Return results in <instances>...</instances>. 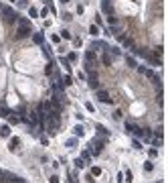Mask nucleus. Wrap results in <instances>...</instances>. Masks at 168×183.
<instances>
[{"label":"nucleus","mask_w":168,"mask_h":183,"mask_svg":"<svg viewBox=\"0 0 168 183\" xmlns=\"http://www.w3.org/2000/svg\"><path fill=\"white\" fill-rule=\"evenodd\" d=\"M105 142H107V138H99V137H95L93 140H89V149H87V151H89L91 155H95V157H97V155H99V153L103 151Z\"/></svg>","instance_id":"1"},{"label":"nucleus","mask_w":168,"mask_h":183,"mask_svg":"<svg viewBox=\"0 0 168 183\" xmlns=\"http://www.w3.org/2000/svg\"><path fill=\"white\" fill-rule=\"evenodd\" d=\"M22 177H18V175H14V173H10V171H2L0 173V183H16L20 181Z\"/></svg>","instance_id":"2"},{"label":"nucleus","mask_w":168,"mask_h":183,"mask_svg":"<svg viewBox=\"0 0 168 183\" xmlns=\"http://www.w3.org/2000/svg\"><path fill=\"white\" fill-rule=\"evenodd\" d=\"M33 33L31 25H18V31H16V39H26L29 35Z\"/></svg>","instance_id":"3"},{"label":"nucleus","mask_w":168,"mask_h":183,"mask_svg":"<svg viewBox=\"0 0 168 183\" xmlns=\"http://www.w3.org/2000/svg\"><path fill=\"white\" fill-rule=\"evenodd\" d=\"M87 82H89V88L91 90H99V75L93 69H89V80Z\"/></svg>","instance_id":"4"},{"label":"nucleus","mask_w":168,"mask_h":183,"mask_svg":"<svg viewBox=\"0 0 168 183\" xmlns=\"http://www.w3.org/2000/svg\"><path fill=\"white\" fill-rule=\"evenodd\" d=\"M20 144H22V140H20V138H18V137H12V138H10V142H8V151H10V153H16V151L20 149Z\"/></svg>","instance_id":"5"},{"label":"nucleus","mask_w":168,"mask_h":183,"mask_svg":"<svg viewBox=\"0 0 168 183\" xmlns=\"http://www.w3.org/2000/svg\"><path fill=\"white\" fill-rule=\"evenodd\" d=\"M95 98H97L99 102H103V104H112V102H114V100L109 98V94H107L105 90H97V94H95Z\"/></svg>","instance_id":"6"},{"label":"nucleus","mask_w":168,"mask_h":183,"mask_svg":"<svg viewBox=\"0 0 168 183\" xmlns=\"http://www.w3.org/2000/svg\"><path fill=\"white\" fill-rule=\"evenodd\" d=\"M95 130H97V134H101L103 138H107L109 137V130L103 126V124H95Z\"/></svg>","instance_id":"7"},{"label":"nucleus","mask_w":168,"mask_h":183,"mask_svg":"<svg viewBox=\"0 0 168 183\" xmlns=\"http://www.w3.org/2000/svg\"><path fill=\"white\" fill-rule=\"evenodd\" d=\"M73 134H75L77 138H79V137H83V134H85L83 124H75V126H73Z\"/></svg>","instance_id":"8"},{"label":"nucleus","mask_w":168,"mask_h":183,"mask_svg":"<svg viewBox=\"0 0 168 183\" xmlns=\"http://www.w3.org/2000/svg\"><path fill=\"white\" fill-rule=\"evenodd\" d=\"M97 49H107V43H103V41H93V43H91V51H97Z\"/></svg>","instance_id":"9"},{"label":"nucleus","mask_w":168,"mask_h":183,"mask_svg":"<svg viewBox=\"0 0 168 183\" xmlns=\"http://www.w3.org/2000/svg\"><path fill=\"white\" fill-rule=\"evenodd\" d=\"M0 137H2V138H8V137H10V124L0 126Z\"/></svg>","instance_id":"10"},{"label":"nucleus","mask_w":168,"mask_h":183,"mask_svg":"<svg viewBox=\"0 0 168 183\" xmlns=\"http://www.w3.org/2000/svg\"><path fill=\"white\" fill-rule=\"evenodd\" d=\"M91 157H93V155H91V153H89V151H83V153H81V157H79V159H81V161H83L85 165H87V163H89V161H91Z\"/></svg>","instance_id":"11"},{"label":"nucleus","mask_w":168,"mask_h":183,"mask_svg":"<svg viewBox=\"0 0 168 183\" xmlns=\"http://www.w3.org/2000/svg\"><path fill=\"white\" fill-rule=\"evenodd\" d=\"M33 41H35L37 45H43V43H45V35H43V33H37V35L33 37Z\"/></svg>","instance_id":"12"},{"label":"nucleus","mask_w":168,"mask_h":183,"mask_svg":"<svg viewBox=\"0 0 168 183\" xmlns=\"http://www.w3.org/2000/svg\"><path fill=\"white\" fill-rule=\"evenodd\" d=\"M75 144H77V137H73V138H69V140H65V146H67V149H75Z\"/></svg>","instance_id":"13"},{"label":"nucleus","mask_w":168,"mask_h":183,"mask_svg":"<svg viewBox=\"0 0 168 183\" xmlns=\"http://www.w3.org/2000/svg\"><path fill=\"white\" fill-rule=\"evenodd\" d=\"M6 118H8V122H10V124H18V122H20V116H16V114H12V116L8 114Z\"/></svg>","instance_id":"14"},{"label":"nucleus","mask_w":168,"mask_h":183,"mask_svg":"<svg viewBox=\"0 0 168 183\" xmlns=\"http://www.w3.org/2000/svg\"><path fill=\"white\" fill-rule=\"evenodd\" d=\"M89 35H91V37H97V35H99V29H97V25H91V27H89Z\"/></svg>","instance_id":"15"},{"label":"nucleus","mask_w":168,"mask_h":183,"mask_svg":"<svg viewBox=\"0 0 168 183\" xmlns=\"http://www.w3.org/2000/svg\"><path fill=\"white\" fill-rule=\"evenodd\" d=\"M85 59H87V63H93V61H95V53H93V51H87V53H85Z\"/></svg>","instance_id":"16"},{"label":"nucleus","mask_w":168,"mask_h":183,"mask_svg":"<svg viewBox=\"0 0 168 183\" xmlns=\"http://www.w3.org/2000/svg\"><path fill=\"white\" fill-rule=\"evenodd\" d=\"M124 181H128V183H132V181H134V173H132L130 169H128L126 173H124Z\"/></svg>","instance_id":"17"},{"label":"nucleus","mask_w":168,"mask_h":183,"mask_svg":"<svg viewBox=\"0 0 168 183\" xmlns=\"http://www.w3.org/2000/svg\"><path fill=\"white\" fill-rule=\"evenodd\" d=\"M53 69H55V63H53V61H49V65L45 67V71H47V75H53Z\"/></svg>","instance_id":"18"},{"label":"nucleus","mask_w":168,"mask_h":183,"mask_svg":"<svg viewBox=\"0 0 168 183\" xmlns=\"http://www.w3.org/2000/svg\"><path fill=\"white\" fill-rule=\"evenodd\" d=\"M89 173H91L93 177H99V175H101V169H99V167L95 165V167H91V171H89Z\"/></svg>","instance_id":"19"},{"label":"nucleus","mask_w":168,"mask_h":183,"mask_svg":"<svg viewBox=\"0 0 168 183\" xmlns=\"http://www.w3.org/2000/svg\"><path fill=\"white\" fill-rule=\"evenodd\" d=\"M152 169H154V165H152L150 161H146V163H144V173H150Z\"/></svg>","instance_id":"20"},{"label":"nucleus","mask_w":168,"mask_h":183,"mask_svg":"<svg viewBox=\"0 0 168 183\" xmlns=\"http://www.w3.org/2000/svg\"><path fill=\"white\" fill-rule=\"evenodd\" d=\"M61 65H63V67H65L67 71L71 69V65H69V59H65V57H61Z\"/></svg>","instance_id":"21"},{"label":"nucleus","mask_w":168,"mask_h":183,"mask_svg":"<svg viewBox=\"0 0 168 183\" xmlns=\"http://www.w3.org/2000/svg\"><path fill=\"white\" fill-rule=\"evenodd\" d=\"M61 84H63V86H71V84H73V80H71V75H65Z\"/></svg>","instance_id":"22"},{"label":"nucleus","mask_w":168,"mask_h":183,"mask_svg":"<svg viewBox=\"0 0 168 183\" xmlns=\"http://www.w3.org/2000/svg\"><path fill=\"white\" fill-rule=\"evenodd\" d=\"M122 116H124V112H122V110L118 108V110L114 112V120H122Z\"/></svg>","instance_id":"23"},{"label":"nucleus","mask_w":168,"mask_h":183,"mask_svg":"<svg viewBox=\"0 0 168 183\" xmlns=\"http://www.w3.org/2000/svg\"><path fill=\"white\" fill-rule=\"evenodd\" d=\"M128 65H130V67H138L136 59H134V57H130V55H128Z\"/></svg>","instance_id":"24"},{"label":"nucleus","mask_w":168,"mask_h":183,"mask_svg":"<svg viewBox=\"0 0 168 183\" xmlns=\"http://www.w3.org/2000/svg\"><path fill=\"white\" fill-rule=\"evenodd\" d=\"M75 167H77V169H83V167H85V163L81 161V159H79V157L75 159Z\"/></svg>","instance_id":"25"},{"label":"nucleus","mask_w":168,"mask_h":183,"mask_svg":"<svg viewBox=\"0 0 168 183\" xmlns=\"http://www.w3.org/2000/svg\"><path fill=\"white\" fill-rule=\"evenodd\" d=\"M29 16H33V18H35V16H39L37 8H33V6H31V8H29Z\"/></svg>","instance_id":"26"},{"label":"nucleus","mask_w":168,"mask_h":183,"mask_svg":"<svg viewBox=\"0 0 168 183\" xmlns=\"http://www.w3.org/2000/svg\"><path fill=\"white\" fill-rule=\"evenodd\" d=\"M61 37H63V39H71V33H69L67 29H63V31H61Z\"/></svg>","instance_id":"27"},{"label":"nucleus","mask_w":168,"mask_h":183,"mask_svg":"<svg viewBox=\"0 0 168 183\" xmlns=\"http://www.w3.org/2000/svg\"><path fill=\"white\" fill-rule=\"evenodd\" d=\"M132 146H134V149H136V151H140V149H142V142H140V140H138V138H136V140H134V142H132Z\"/></svg>","instance_id":"28"},{"label":"nucleus","mask_w":168,"mask_h":183,"mask_svg":"<svg viewBox=\"0 0 168 183\" xmlns=\"http://www.w3.org/2000/svg\"><path fill=\"white\" fill-rule=\"evenodd\" d=\"M103 63H105V65H112V57H109V55H103Z\"/></svg>","instance_id":"29"},{"label":"nucleus","mask_w":168,"mask_h":183,"mask_svg":"<svg viewBox=\"0 0 168 183\" xmlns=\"http://www.w3.org/2000/svg\"><path fill=\"white\" fill-rule=\"evenodd\" d=\"M107 23H109V25H118V18H116V16H109Z\"/></svg>","instance_id":"30"},{"label":"nucleus","mask_w":168,"mask_h":183,"mask_svg":"<svg viewBox=\"0 0 168 183\" xmlns=\"http://www.w3.org/2000/svg\"><path fill=\"white\" fill-rule=\"evenodd\" d=\"M85 108H87L89 112H95V108H93V104H91V102H87V104H85Z\"/></svg>","instance_id":"31"},{"label":"nucleus","mask_w":168,"mask_h":183,"mask_svg":"<svg viewBox=\"0 0 168 183\" xmlns=\"http://www.w3.org/2000/svg\"><path fill=\"white\" fill-rule=\"evenodd\" d=\"M148 155H150V157H152V159H154V157H156V155H158V151H156V149H150V151H148Z\"/></svg>","instance_id":"32"},{"label":"nucleus","mask_w":168,"mask_h":183,"mask_svg":"<svg viewBox=\"0 0 168 183\" xmlns=\"http://www.w3.org/2000/svg\"><path fill=\"white\" fill-rule=\"evenodd\" d=\"M85 179H87V181H89V183H95V177H93V175H91V173H89V175H87V177H85Z\"/></svg>","instance_id":"33"},{"label":"nucleus","mask_w":168,"mask_h":183,"mask_svg":"<svg viewBox=\"0 0 168 183\" xmlns=\"http://www.w3.org/2000/svg\"><path fill=\"white\" fill-rule=\"evenodd\" d=\"M49 183H59V177H57V175H53V177L49 179Z\"/></svg>","instance_id":"34"},{"label":"nucleus","mask_w":168,"mask_h":183,"mask_svg":"<svg viewBox=\"0 0 168 183\" xmlns=\"http://www.w3.org/2000/svg\"><path fill=\"white\" fill-rule=\"evenodd\" d=\"M71 18H73V16H71L69 12H65V14H63V20H71Z\"/></svg>","instance_id":"35"},{"label":"nucleus","mask_w":168,"mask_h":183,"mask_svg":"<svg viewBox=\"0 0 168 183\" xmlns=\"http://www.w3.org/2000/svg\"><path fill=\"white\" fill-rule=\"evenodd\" d=\"M59 2H61V4H67V2H71V0H59Z\"/></svg>","instance_id":"36"},{"label":"nucleus","mask_w":168,"mask_h":183,"mask_svg":"<svg viewBox=\"0 0 168 183\" xmlns=\"http://www.w3.org/2000/svg\"><path fill=\"white\" fill-rule=\"evenodd\" d=\"M16 183H24V179H20V181H16Z\"/></svg>","instance_id":"37"},{"label":"nucleus","mask_w":168,"mask_h":183,"mask_svg":"<svg viewBox=\"0 0 168 183\" xmlns=\"http://www.w3.org/2000/svg\"><path fill=\"white\" fill-rule=\"evenodd\" d=\"M0 12H2V6H0Z\"/></svg>","instance_id":"38"},{"label":"nucleus","mask_w":168,"mask_h":183,"mask_svg":"<svg viewBox=\"0 0 168 183\" xmlns=\"http://www.w3.org/2000/svg\"><path fill=\"white\" fill-rule=\"evenodd\" d=\"M156 183H162V181H156Z\"/></svg>","instance_id":"39"},{"label":"nucleus","mask_w":168,"mask_h":183,"mask_svg":"<svg viewBox=\"0 0 168 183\" xmlns=\"http://www.w3.org/2000/svg\"><path fill=\"white\" fill-rule=\"evenodd\" d=\"M10 2H14V0H10Z\"/></svg>","instance_id":"40"}]
</instances>
